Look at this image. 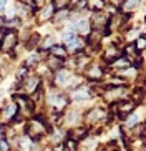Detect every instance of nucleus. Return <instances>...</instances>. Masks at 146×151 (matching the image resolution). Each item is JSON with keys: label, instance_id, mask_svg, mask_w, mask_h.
Returning a JSON list of instances; mask_svg holds the SVG:
<instances>
[{"label": "nucleus", "instance_id": "b1692460", "mask_svg": "<svg viewBox=\"0 0 146 151\" xmlns=\"http://www.w3.org/2000/svg\"><path fill=\"white\" fill-rule=\"evenodd\" d=\"M70 18V9L66 10H57L55 12V15H53V20H55V23L57 25H60L62 22H65V20H68Z\"/></svg>", "mask_w": 146, "mask_h": 151}, {"label": "nucleus", "instance_id": "c756f323", "mask_svg": "<svg viewBox=\"0 0 146 151\" xmlns=\"http://www.w3.org/2000/svg\"><path fill=\"white\" fill-rule=\"evenodd\" d=\"M140 35H141V30H140V28H131V30L126 33V40H128V43H133Z\"/></svg>", "mask_w": 146, "mask_h": 151}, {"label": "nucleus", "instance_id": "bb28decb", "mask_svg": "<svg viewBox=\"0 0 146 151\" xmlns=\"http://www.w3.org/2000/svg\"><path fill=\"white\" fill-rule=\"evenodd\" d=\"M53 45H57V43H55V37H52V35L45 37L43 40L40 42V47H42V50H48V52H50V48H52Z\"/></svg>", "mask_w": 146, "mask_h": 151}, {"label": "nucleus", "instance_id": "9b49d317", "mask_svg": "<svg viewBox=\"0 0 146 151\" xmlns=\"http://www.w3.org/2000/svg\"><path fill=\"white\" fill-rule=\"evenodd\" d=\"M85 47H86V40H85L83 37H78L76 35L73 40H70L68 43H65V48L68 52V55H75V53H80V52H83Z\"/></svg>", "mask_w": 146, "mask_h": 151}, {"label": "nucleus", "instance_id": "9d476101", "mask_svg": "<svg viewBox=\"0 0 146 151\" xmlns=\"http://www.w3.org/2000/svg\"><path fill=\"white\" fill-rule=\"evenodd\" d=\"M126 20H128V15L121 14V12H118V14H115V15H110L108 32H110V33H113V32H121L123 25H126Z\"/></svg>", "mask_w": 146, "mask_h": 151}, {"label": "nucleus", "instance_id": "c9c22d12", "mask_svg": "<svg viewBox=\"0 0 146 151\" xmlns=\"http://www.w3.org/2000/svg\"><path fill=\"white\" fill-rule=\"evenodd\" d=\"M116 2H118V5H121V4H123V0H116Z\"/></svg>", "mask_w": 146, "mask_h": 151}, {"label": "nucleus", "instance_id": "393cba45", "mask_svg": "<svg viewBox=\"0 0 146 151\" xmlns=\"http://www.w3.org/2000/svg\"><path fill=\"white\" fill-rule=\"evenodd\" d=\"M55 7V10H66L71 7V0H50Z\"/></svg>", "mask_w": 146, "mask_h": 151}, {"label": "nucleus", "instance_id": "412c9836", "mask_svg": "<svg viewBox=\"0 0 146 151\" xmlns=\"http://www.w3.org/2000/svg\"><path fill=\"white\" fill-rule=\"evenodd\" d=\"M50 55H53V57L65 60V58L68 57V52H66L65 45H53L52 48H50Z\"/></svg>", "mask_w": 146, "mask_h": 151}, {"label": "nucleus", "instance_id": "f257e3e1", "mask_svg": "<svg viewBox=\"0 0 146 151\" xmlns=\"http://www.w3.org/2000/svg\"><path fill=\"white\" fill-rule=\"evenodd\" d=\"M25 133L27 136L33 139V141H38L40 138H43L45 134L50 133V126L47 124L43 116H35V118H30L25 124Z\"/></svg>", "mask_w": 146, "mask_h": 151}, {"label": "nucleus", "instance_id": "473e14b6", "mask_svg": "<svg viewBox=\"0 0 146 151\" xmlns=\"http://www.w3.org/2000/svg\"><path fill=\"white\" fill-rule=\"evenodd\" d=\"M18 18H10V20H7L5 22V28H9V30H13L15 27H18Z\"/></svg>", "mask_w": 146, "mask_h": 151}, {"label": "nucleus", "instance_id": "f03ea898", "mask_svg": "<svg viewBox=\"0 0 146 151\" xmlns=\"http://www.w3.org/2000/svg\"><path fill=\"white\" fill-rule=\"evenodd\" d=\"M110 118H111L110 111L105 110V108L96 106V108H93V110H90L88 113L85 115V123H86V128H98L100 124L108 123Z\"/></svg>", "mask_w": 146, "mask_h": 151}, {"label": "nucleus", "instance_id": "6ab92c4d", "mask_svg": "<svg viewBox=\"0 0 146 151\" xmlns=\"http://www.w3.org/2000/svg\"><path fill=\"white\" fill-rule=\"evenodd\" d=\"M45 65H47V67H48L52 71H58V70H62V68H63L65 60L53 57V55H48V57H47V60H45Z\"/></svg>", "mask_w": 146, "mask_h": 151}, {"label": "nucleus", "instance_id": "dca6fc26", "mask_svg": "<svg viewBox=\"0 0 146 151\" xmlns=\"http://www.w3.org/2000/svg\"><path fill=\"white\" fill-rule=\"evenodd\" d=\"M71 71L66 70L65 67L62 70L55 71V78H53V83L57 85V86H68V83L71 81Z\"/></svg>", "mask_w": 146, "mask_h": 151}, {"label": "nucleus", "instance_id": "ddd939ff", "mask_svg": "<svg viewBox=\"0 0 146 151\" xmlns=\"http://www.w3.org/2000/svg\"><path fill=\"white\" fill-rule=\"evenodd\" d=\"M119 57H123V52L119 50V47L116 43L110 45V47H106L105 52H103V62L105 63H113L115 60H118Z\"/></svg>", "mask_w": 146, "mask_h": 151}, {"label": "nucleus", "instance_id": "0eeeda50", "mask_svg": "<svg viewBox=\"0 0 146 151\" xmlns=\"http://www.w3.org/2000/svg\"><path fill=\"white\" fill-rule=\"evenodd\" d=\"M40 88H42V80H40L37 75L27 76L25 80L22 81V91H23L25 96H32V95L37 93Z\"/></svg>", "mask_w": 146, "mask_h": 151}, {"label": "nucleus", "instance_id": "7c9ffc66", "mask_svg": "<svg viewBox=\"0 0 146 151\" xmlns=\"http://www.w3.org/2000/svg\"><path fill=\"white\" fill-rule=\"evenodd\" d=\"M75 37H76V33H75L73 30H65V32L62 33V40H63V45H65V43H68L70 40H73Z\"/></svg>", "mask_w": 146, "mask_h": 151}, {"label": "nucleus", "instance_id": "f8f14e48", "mask_svg": "<svg viewBox=\"0 0 146 151\" xmlns=\"http://www.w3.org/2000/svg\"><path fill=\"white\" fill-rule=\"evenodd\" d=\"M70 30H73L78 37H88L91 33V25H90V20L86 18H81V20H76L73 25L70 27Z\"/></svg>", "mask_w": 146, "mask_h": 151}, {"label": "nucleus", "instance_id": "39448f33", "mask_svg": "<svg viewBox=\"0 0 146 151\" xmlns=\"http://www.w3.org/2000/svg\"><path fill=\"white\" fill-rule=\"evenodd\" d=\"M134 110H136V105L131 100H121V101L111 105V113L115 116H118V118H121V120H124L126 116H129Z\"/></svg>", "mask_w": 146, "mask_h": 151}, {"label": "nucleus", "instance_id": "2eb2a0df", "mask_svg": "<svg viewBox=\"0 0 146 151\" xmlns=\"http://www.w3.org/2000/svg\"><path fill=\"white\" fill-rule=\"evenodd\" d=\"M88 134H90V131L86 126H75V128H71L66 133V136L70 138V139H73V141L80 143V141H85L88 138Z\"/></svg>", "mask_w": 146, "mask_h": 151}, {"label": "nucleus", "instance_id": "a211bd4d", "mask_svg": "<svg viewBox=\"0 0 146 151\" xmlns=\"http://www.w3.org/2000/svg\"><path fill=\"white\" fill-rule=\"evenodd\" d=\"M138 5H140V0H123V4L119 5V12L129 17L134 12V9H138Z\"/></svg>", "mask_w": 146, "mask_h": 151}, {"label": "nucleus", "instance_id": "f704fd0d", "mask_svg": "<svg viewBox=\"0 0 146 151\" xmlns=\"http://www.w3.org/2000/svg\"><path fill=\"white\" fill-rule=\"evenodd\" d=\"M5 5H7V0H0V14H2V12H4Z\"/></svg>", "mask_w": 146, "mask_h": 151}, {"label": "nucleus", "instance_id": "a878e982", "mask_svg": "<svg viewBox=\"0 0 146 151\" xmlns=\"http://www.w3.org/2000/svg\"><path fill=\"white\" fill-rule=\"evenodd\" d=\"M133 43H134V47H136L138 52H140V53H143V52L146 50V35H143V33H141V35L138 37Z\"/></svg>", "mask_w": 146, "mask_h": 151}, {"label": "nucleus", "instance_id": "6e6552de", "mask_svg": "<svg viewBox=\"0 0 146 151\" xmlns=\"http://www.w3.org/2000/svg\"><path fill=\"white\" fill-rule=\"evenodd\" d=\"M17 118H18V106L15 101H10L4 108H0V120L4 123H12Z\"/></svg>", "mask_w": 146, "mask_h": 151}, {"label": "nucleus", "instance_id": "f3484780", "mask_svg": "<svg viewBox=\"0 0 146 151\" xmlns=\"http://www.w3.org/2000/svg\"><path fill=\"white\" fill-rule=\"evenodd\" d=\"M55 7H53V4L52 2H48V4H45L42 9H40V12H38V15H37V18H38V22L40 23H43V22H47V20H50V18H53V15H55Z\"/></svg>", "mask_w": 146, "mask_h": 151}, {"label": "nucleus", "instance_id": "423d86ee", "mask_svg": "<svg viewBox=\"0 0 146 151\" xmlns=\"http://www.w3.org/2000/svg\"><path fill=\"white\" fill-rule=\"evenodd\" d=\"M17 43H18L17 32H15V30H7L4 33V37L0 38V50H2V52H5V53H9V52L15 50Z\"/></svg>", "mask_w": 146, "mask_h": 151}, {"label": "nucleus", "instance_id": "c85d7f7f", "mask_svg": "<svg viewBox=\"0 0 146 151\" xmlns=\"http://www.w3.org/2000/svg\"><path fill=\"white\" fill-rule=\"evenodd\" d=\"M88 9H91L93 12L105 9V2L103 0H88Z\"/></svg>", "mask_w": 146, "mask_h": 151}, {"label": "nucleus", "instance_id": "cd10ccee", "mask_svg": "<svg viewBox=\"0 0 146 151\" xmlns=\"http://www.w3.org/2000/svg\"><path fill=\"white\" fill-rule=\"evenodd\" d=\"M40 42H42L40 35H38V33H33V35L30 37V40L27 42V48H28V50H33L37 45H40Z\"/></svg>", "mask_w": 146, "mask_h": 151}, {"label": "nucleus", "instance_id": "e433bc0d", "mask_svg": "<svg viewBox=\"0 0 146 151\" xmlns=\"http://www.w3.org/2000/svg\"><path fill=\"white\" fill-rule=\"evenodd\" d=\"M145 52H146V50H145Z\"/></svg>", "mask_w": 146, "mask_h": 151}, {"label": "nucleus", "instance_id": "4be33fe9", "mask_svg": "<svg viewBox=\"0 0 146 151\" xmlns=\"http://www.w3.org/2000/svg\"><path fill=\"white\" fill-rule=\"evenodd\" d=\"M110 67H111V68H115V70H118V71H119V70H124V68L131 67V62H129L128 58H126V57L123 55V57H119L118 60H115V62H113V63L110 65Z\"/></svg>", "mask_w": 146, "mask_h": 151}, {"label": "nucleus", "instance_id": "7ed1b4c3", "mask_svg": "<svg viewBox=\"0 0 146 151\" xmlns=\"http://www.w3.org/2000/svg\"><path fill=\"white\" fill-rule=\"evenodd\" d=\"M108 22H110V14L105 12V10H96V12H93L91 18H90L91 30L101 33L103 37L110 35V32H108Z\"/></svg>", "mask_w": 146, "mask_h": 151}, {"label": "nucleus", "instance_id": "2f4dec72", "mask_svg": "<svg viewBox=\"0 0 146 151\" xmlns=\"http://www.w3.org/2000/svg\"><path fill=\"white\" fill-rule=\"evenodd\" d=\"M0 151H10V145L9 141H7V138L2 134L0 136Z\"/></svg>", "mask_w": 146, "mask_h": 151}, {"label": "nucleus", "instance_id": "20e7f679", "mask_svg": "<svg viewBox=\"0 0 146 151\" xmlns=\"http://www.w3.org/2000/svg\"><path fill=\"white\" fill-rule=\"evenodd\" d=\"M128 96H129V90L126 88L124 85H118V86L110 85L108 90L103 93V100L108 101L110 105L118 103V101H121V100H128Z\"/></svg>", "mask_w": 146, "mask_h": 151}, {"label": "nucleus", "instance_id": "1a4fd4ad", "mask_svg": "<svg viewBox=\"0 0 146 151\" xmlns=\"http://www.w3.org/2000/svg\"><path fill=\"white\" fill-rule=\"evenodd\" d=\"M48 105L55 113H62V111L70 105V98L65 96V95H60V93H53L52 96L48 98Z\"/></svg>", "mask_w": 146, "mask_h": 151}, {"label": "nucleus", "instance_id": "aec40b11", "mask_svg": "<svg viewBox=\"0 0 146 151\" xmlns=\"http://www.w3.org/2000/svg\"><path fill=\"white\" fill-rule=\"evenodd\" d=\"M71 98H73V100H90V98H91L90 88H85V86H76V88L71 91Z\"/></svg>", "mask_w": 146, "mask_h": 151}, {"label": "nucleus", "instance_id": "72a5a7b5", "mask_svg": "<svg viewBox=\"0 0 146 151\" xmlns=\"http://www.w3.org/2000/svg\"><path fill=\"white\" fill-rule=\"evenodd\" d=\"M32 4H33L35 9H42V7L47 4V0H32Z\"/></svg>", "mask_w": 146, "mask_h": 151}, {"label": "nucleus", "instance_id": "5701e85b", "mask_svg": "<svg viewBox=\"0 0 146 151\" xmlns=\"http://www.w3.org/2000/svg\"><path fill=\"white\" fill-rule=\"evenodd\" d=\"M118 76L124 78V80H129V78H138V68L134 67H128L124 70H119L118 71Z\"/></svg>", "mask_w": 146, "mask_h": 151}, {"label": "nucleus", "instance_id": "4468645a", "mask_svg": "<svg viewBox=\"0 0 146 151\" xmlns=\"http://www.w3.org/2000/svg\"><path fill=\"white\" fill-rule=\"evenodd\" d=\"M83 73H85V76H86L88 80H91V81L96 83V81H101V78L105 76V68H103L101 65H90Z\"/></svg>", "mask_w": 146, "mask_h": 151}]
</instances>
